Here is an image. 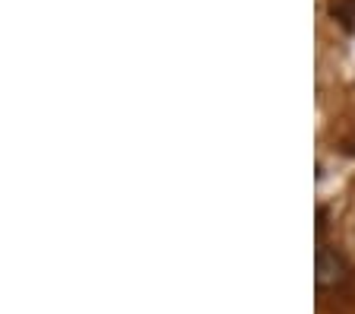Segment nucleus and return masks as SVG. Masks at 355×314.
Instances as JSON below:
<instances>
[{
	"mask_svg": "<svg viewBox=\"0 0 355 314\" xmlns=\"http://www.w3.org/2000/svg\"><path fill=\"white\" fill-rule=\"evenodd\" d=\"M343 277H346V267H343V261L333 251H320L318 254V286L320 289H327V286H336L343 283Z\"/></svg>",
	"mask_w": 355,
	"mask_h": 314,
	"instance_id": "1",
	"label": "nucleus"
}]
</instances>
